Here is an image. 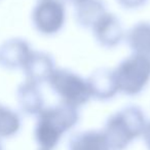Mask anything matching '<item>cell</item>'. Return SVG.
I'll list each match as a JSON object with an SVG mask.
<instances>
[{
	"label": "cell",
	"instance_id": "obj_11",
	"mask_svg": "<svg viewBox=\"0 0 150 150\" xmlns=\"http://www.w3.org/2000/svg\"><path fill=\"white\" fill-rule=\"evenodd\" d=\"M132 54L144 59L150 64V23L139 22L125 34Z\"/></svg>",
	"mask_w": 150,
	"mask_h": 150
},
{
	"label": "cell",
	"instance_id": "obj_18",
	"mask_svg": "<svg viewBox=\"0 0 150 150\" xmlns=\"http://www.w3.org/2000/svg\"><path fill=\"white\" fill-rule=\"evenodd\" d=\"M0 150H4L3 149V145H2V143H1V141H0Z\"/></svg>",
	"mask_w": 150,
	"mask_h": 150
},
{
	"label": "cell",
	"instance_id": "obj_17",
	"mask_svg": "<svg viewBox=\"0 0 150 150\" xmlns=\"http://www.w3.org/2000/svg\"><path fill=\"white\" fill-rule=\"evenodd\" d=\"M64 1H66V2H68V3H70V4L74 5V6H77V5L83 3L84 1H86V0H64Z\"/></svg>",
	"mask_w": 150,
	"mask_h": 150
},
{
	"label": "cell",
	"instance_id": "obj_3",
	"mask_svg": "<svg viewBox=\"0 0 150 150\" xmlns=\"http://www.w3.org/2000/svg\"><path fill=\"white\" fill-rule=\"evenodd\" d=\"M48 86L63 104L79 109L92 99L88 80L69 69H56Z\"/></svg>",
	"mask_w": 150,
	"mask_h": 150
},
{
	"label": "cell",
	"instance_id": "obj_9",
	"mask_svg": "<svg viewBox=\"0 0 150 150\" xmlns=\"http://www.w3.org/2000/svg\"><path fill=\"white\" fill-rule=\"evenodd\" d=\"M92 99L109 101L119 93L113 69L99 68L86 78Z\"/></svg>",
	"mask_w": 150,
	"mask_h": 150
},
{
	"label": "cell",
	"instance_id": "obj_12",
	"mask_svg": "<svg viewBox=\"0 0 150 150\" xmlns=\"http://www.w3.org/2000/svg\"><path fill=\"white\" fill-rule=\"evenodd\" d=\"M68 150H110V147L102 129H88L70 136Z\"/></svg>",
	"mask_w": 150,
	"mask_h": 150
},
{
	"label": "cell",
	"instance_id": "obj_10",
	"mask_svg": "<svg viewBox=\"0 0 150 150\" xmlns=\"http://www.w3.org/2000/svg\"><path fill=\"white\" fill-rule=\"evenodd\" d=\"M17 102L21 112L28 116H37L44 108V99L39 86L25 80L17 88Z\"/></svg>",
	"mask_w": 150,
	"mask_h": 150
},
{
	"label": "cell",
	"instance_id": "obj_15",
	"mask_svg": "<svg viewBox=\"0 0 150 150\" xmlns=\"http://www.w3.org/2000/svg\"><path fill=\"white\" fill-rule=\"evenodd\" d=\"M148 0H116V2L120 5L122 8L134 11L143 7L147 3Z\"/></svg>",
	"mask_w": 150,
	"mask_h": 150
},
{
	"label": "cell",
	"instance_id": "obj_6",
	"mask_svg": "<svg viewBox=\"0 0 150 150\" xmlns=\"http://www.w3.org/2000/svg\"><path fill=\"white\" fill-rule=\"evenodd\" d=\"M91 30L96 41L105 48L116 47L125 38L120 20L108 11L98 20Z\"/></svg>",
	"mask_w": 150,
	"mask_h": 150
},
{
	"label": "cell",
	"instance_id": "obj_19",
	"mask_svg": "<svg viewBox=\"0 0 150 150\" xmlns=\"http://www.w3.org/2000/svg\"><path fill=\"white\" fill-rule=\"evenodd\" d=\"M39 150H41V149H39Z\"/></svg>",
	"mask_w": 150,
	"mask_h": 150
},
{
	"label": "cell",
	"instance_id": "obj_7",
	"mask_svg": "<svg viewBox=\"0 0 150 150\" xmlns=\"http://www.w3.org/2000/svg\"><path fill=\"white\" fill-rule=\"evenodd\" d=\"M56 69V62L52 54L45 52L33 50L22 71L26 77L25 80L40 86L48 82Z\"/></svg>",
	"mask_w": 150,
	"mask_h": 150
},
{
	"label": "cell",
	"instance_id": "obj_14",
	"mask_svg": "<svg viewBox=\"0 0 150 150\" xmlns=\"http://www.w3.org/2000/svg\"><path fill=\"white\" fill-rule=\"evenodd\" d=\"M21 129V115L11 107L0 103V141L17 136Z\"/></svg>",
	"mask_w": 150,
	"mask_h": 150
},
{
	"label": "cell",
	"instance_id": "obj_2",
	"mask_svg": "<svg viewBox=\"0 0 150 150\" xmlns=\"http://www.w3.org/2000/svg\"><path fill=\"white\" fill-rule=\"evenodd\" d=\"M147 122L144 111L136 105L125 106L110 115L102 129L110 150H125L142 137Z\"/></svg>",
	"mask_w": 150,
	"mask_h": 150
},
{
	"label": "cell",
	"instance_id": "obj_1",
	"mask_svg": "<svg viewBox=\"0 0 150 150\" xmlns=\"http://www.w3.org/2000/svg\"><path fill=\"white\" fill-rule=\"evenodd\" d=\"M80 119L79 109L60 103L44 107L36 116L34 139L39 149L54 150L63 136L77 125Z\"/></svg>",
	"mask_w": 150,
	"mask_h": 150
},
{
	"label": "cell",
	"instance_id": "obj_13",
	"mask_svg": "<svg viewBox=\"0 0 150 150\" xmlns=\"http://www.w3.org/2000/svg\"><path fill=\"white\" fill-rule=\"evenodd\" d=\"M106 13V4L103 0H86L75 6L74 18L78 26L92 29L98 20Z\"/></svg>",
	"mask_w": 150,
	"mask_h": 150
},
{
	"label": "cell",
	"instance_id": "obj_5",
	"mask_svg": "<svg viewBox=\"0 0 150 150\" xmlns=\"http://www.w3.org/2000/svg\"><path fill=\"white\" fill-rule=\"evenodd\" d=\"M34 29L44 36L58 34L65 26L66 9L63 0H38L31 13Z\"/></svg>",
	"mask_w": 150,
	"mask_h": 150
},
{
	"label": "cell",
	"instance_id": "obj_16",
	"mask_svg": "<svg viewBox=\"0 0 150 150\" xmlns=\"http://www.w3.org/2000/svg\"><path fill=\"white\" fill-rule=\"evenodd\" d=\"M142 138H143L144 143H145L147 149L150 150V121H148L147 125H146V127H145V129H144Z\"/></svg>",
	"mask_w": 150,
	"mask_h": 150
},
{
	"label": "cell",
	"instance_id": "obj_4",
	"mask_svg": "<svg viewBox=\"0 0 150 150\" xmlns=\"http://www.w3.org/2000/svg\"><path fill=\"white\" fill-rule=\"evenodd\" d=\"M113 72L119 93L125 96H138L150 82V64L135 54L123 59Z\"/></svg>",
	"mask_w": 150,
	"mask_h": 150
},
{
	"label": "cell",
	"instance_id": "obj_8",
	"mask_svg": "<svg viewBox=\"0 0 150 150\" xmlns=\"http://www.w3.org/2000/svg\"><path fill=\"white\" fill-rule=\"evenodd\" d=\"M32 52L33 50L26 39L9 38L0 45V66L7 70L22 69Z\"/></svg>",
	"mask_w": 150,
	"mask_h": 150
}]
</instances>
